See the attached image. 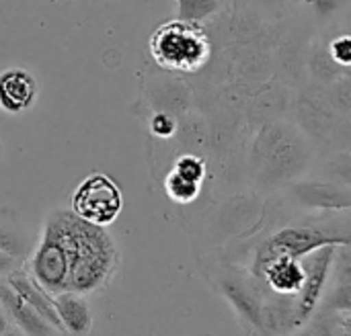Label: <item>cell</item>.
Masks as SVG:
<instances>
[{"mask_svg":"<svg viewBox=\"0 0 351 336\" xmlns=\"http://www.w3.org/2000/svg\"><path fill=\"white\" fill-rule=\"evenodd\" d=\"M119 263L121 253L107 228L58 207L47 214L27 269L51 296H90L113 281Z\"/></svg>","mask_w":351,"mask_h":336,"instance_id":"1","label":"cell"},{"mask_svg":"<svg viewBox=\"0 0 351 336\" xmlns=\"http://www.w3.org/2000/svg\"><path fill=\"white\" fill-rule=\"evenodd\" d=\"M150 53L165 70L195 72L210 57V39L199 23L175 18L152 33Z\"/></svg>","mask_w":351,"mask_h":336,"instance_id":"2","label":"cell"},{"mask_svg":"<svg viewBox=\"0 0 351 336\" xmlns=\"http://www.w3.org/2000/svg\"><path fill=\"white\" fill-rule=\"evenodd\" d=\"M350 236L339 234L327 228H315V226H288L271 234L255 255L253 263V275L261 279V273L267 263H271L278 257H290V259H302L311 255L317 248L323 246H350Z\"/></svg>","mask_w":351,"mask_h":336,"instance_id":"3","label":"cell"},{"mask_svg":"<svg viewBox=\"0 0 351 336\" xmlns=\"http://www.w3.org/2000/svg\"><path fill=\"white\" fill-rule=\"evenodd\" d=\"M121 207V189L113 179L101 172L88 175L72 193V211L95 226H111L119 218Z\"/></svg>","mask_w":351,"mask_h":336,"instance_id":"4","label":"cell"},{"mask_svg":"<svg viewBox=\"0 0 351 336\" xmlns=\"http://www.w3.org/2000/svg\"><path fill=\"white\" fill-rule=\"evenodd\" d=\"M335 257H337L335 246H323V248H317L311 255L298 259L302 265V271H304V281H302V287L296 296V306L292 312V324L294 326L306 324L311 320V316L317 312L321 298L327 289Z\"/></svg>","mask_w":351,"mask_h":336,"instance_id":"5","label":"cell"},{"mask_svg":"<svg viewBox=\"0 0 351 336\" xmlns=\"http://www.w3.org/2000/svg\"><path fill=\"white\" fill-rule=\"evenodd\" d=\"M0 306L8 314L12 326L23 336H62L21 296H16L4 279H0Z\"/></svg>","mask_w":351,"mask_h":336,"instance_id":"6","label":"cell"},{"mask_svg":"<svg viewBox=\"0 0 351 336\" xmlns=\"http://www.w3.org/2000/svg\"><path fill=\"white\" fill-rule=\"evenodd\" d=\"M4 281L12 287V292L16 294V296H21L39 316H43L58 333L62 336L64 335V328H62V322H60V318H58V312H56V306H53V296L51 294H47L35 279H33V275L29 273V269L25 267V263L19 267V269H14L12 273H8L6 277H4Z\"/></svg>","mask_w":351,"mask_h":336,"instance_id":"7","label":"cell"},{"mask_svg":"<svg viewBox=\"0 0 351 336\" xmlns=\"http://www.w3.org/2000/svg\"><path fill=\"white\" fill-rule=\"evenodd\" d=\"M37 80L23 68L0 72V109L10 115H21L35 103Z\"/></svg>","mask_w":351,"mask_h":336,"instance_id":"8","label":"cell"},{"mask_svg":"<svg viewBox=\"0 0 351 336\" xmlns=\"http://www.w3.org/2000/svg\"><path fill=\"white\" fill-rule=\"evenodd\" d=\"M53 306L66 336H88L93 328V312L84 296L62 292L53 294Z\"/></svg>","mask_w":351,"mask_h":336,"instance_id":"9","label":"cell"},{"mask_svg":"<svg viewBox=\"0 0 351 336\" xmlns=\"http://www.w3.org/2000/svg\"><path fill=\"white\" fill-rule=\"evenodd\" d=\"M261 281H265L274 294L296 298L304 281V271L298 259L278 257L265 265L261 273Z\"/></svg>","mask_w":351,"mask_h":336,"instance_id":"10","label":"cell"},{"mask_svg":"<svg viewBox=\"0 0 351 336\" xmlns=\"http://www.w3.org/2000/svg\"><path fill=\"white\" fill-rule=\"evenodd\" d=\"M33 246L35 238L29 234L19 216L8 207H0V250L25 261Z\"/></svg>","mask_w":351,"mask_h":336,"instance_id":"11","label":"cell"},{"mask_svg":"<svg viewBox=\"0 0 351 336\" xmlns=\"http://www.w3.org/2000/svg\"><path fill=\"white\" fill-rule=\"evenodd\" d=\"M300 201L313 207H350L348 193H341L329 185H306L298 189Z\"/></svg>","mask_w":351,"mask_h":336,"instance_id":"12","label":"cell"},{"mask_svg":"<svg viewBox=\"0 0 351 336\" xmlns=\"http://www.w3.org/2000/svg\"><path fill=\"white\" fill-rule=\"evenodd\" d=\"M165 191L175 203H191L197 199V195L202 191V183L187 181L171 170L169 177L165 179Z\"/></svg>","mask_w":351,"mask_h":336,"instance_id":"13","label":"cell"},{"mask_svg":"<svg viewBox=\"0 0 351 336\" xmlns=\"http://www.w3.org/2000/svg\"><path fill=\"white\" fill-rule=\"evenodd\" d=\"M220 0H177V18L187 23H202L218 12Z\"/></svg>","mask_w":351,"mask_h":336,"instance_id":"14","label":"cell"},{"mask_svg":"<svg viewBox=\"0 0 351 336\" xmlns=\"http://www.w3.org/2000/svg\"><path fill=\"white\" fill-rule=\"evenodd\" d=\"M173 172H177L179 177L187 179V181H193V183H202L204 181V175H206V166H204V160L193 156V154H183L177 162H175V168Z\"/></svg>","mask_w":351,"mask_h":336,"instance_id":"15","label":"cell"},{"mask_svg":"<svg viewBox=\"0 0 351 336\" xmlns=\"http://www.w3.org/2000/svg\"><path fill=\"white\" fill-rule=\"evenodd\" d=\"M331 55L337 64L341 66H350L351 64V39L348 35H341L337 37L333 43H331Z\"/></svg>","mask_w":351,"mask_h":336,"instance_id":"16","label":"cell"},{"mask_svg":"<svg viewBox=\"0 0 351 336\" xmlns=\"http://www.w3.org/2000/svg\"><path fill=\"white\" fill-rule=\"evenodd\" d=\"M150 129L158 138H171L175 133V119L169 117L167 113H158L150 121Z\"/></svg>","mask_w":351,"mask_h":336,"instance_id":"17","label":"cell"},{"mask_svg":"<svg viewBox=\"0 0 351 336\" xmlns=\"http://www.w3.org/2000/svg\"><path fill=\"white\" fill-rule=\"evenodd\" d=\"M23 265V259H16L8 253L0 250V279H4L8 273H12L14 269H19Z\"/></svg>","mask_w":351,"mask_h":336,"instance_id":"18","label":"cell"},{"mask_svg":"<svg viewBox=\"0 0 351 336\" xmlns=\"http://www.w3.org/2000/svg\"><path fill=\"white\" fill-rule=\"evenodd\" d=\"M12 331H14V326H12V322L8 318V314L4 312V308L0 306V336L10 335Z\"/></svg>","mask_w":351,"mask_h":336,"instance_id":"19","label":"cell"}]
</instances>
